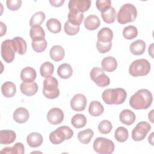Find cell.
Here are the masks:
<instances>
[{"label":"cell","mask_w":154,"mask_h":154,"mask_svg":"<svg viewBox=\"0 0 154 154\" xmlns=\"http://www.w3.org/2000/svg\"><path fill=\"white\" fill-rule=\"evenodd\" d=\"M20 90L22 93L23 94L28 96H31L37 93L38 90V85L35 82L31 83H26L23 82L20 84Z\"/></svg>","instance_id":"ac0fdd59"},{"label":"cell","mask_w":154,"mask_h":154,"mask_svg":"<svg viewBox=\"0 0 154 154\" xmlns=\"http://www.w3.org/2000/svg\"><path fill=\"white\" fill-rule=\"evenodd\" d=\"M43 85V94L46 98L54 99L59 96L58 82L55 78L51 76L46 78L44 80Z\"/></svg>","instance_id":"8992f818"},{"label":"cell","mask_w":154,"mask_h":154,"mask_svg":"<svg viewBox=\"0 0 154 154\" xmlns=\"http://www.w3.org/2000/svg\"><path fill=\"white\" fill-rule=\"evenodd\" d=\"M112 47V42H102L98 41L96 42V48L101 54H105L109 52Z\"/></svg>","instance_id":"7bdbcfd3"},{"label":"cell","mask_w":154,"mask_h":154,"mask_svg":"<svg viewBox=\"0 0 154 154\" xmlns=\"http://www.w3.org/2000/svg\"><path fill=\"white\" fill-rule=\"evenodd\" d=\"M137 16L136 7L132 4L126 3L123 4L119 10L117 15V22L120 24L134 22Z\"/></svg>","instance_id":"3957f363"},{"label":"cell","mask_w":154,"mask_h":154,"mask_svg":"<svg viewBox=\"0 0 154 154\" xmlns=\"http://www.w3.org/2000/svg\"><path fill=\"white\" fill-rule=\"evenodd\" d=\"M64 29L67 35H75L79 31V26L73 25L67 20L64 23Z\"/></svg>","instance_id":"b9f144b4"},{"label":"cell","mask_w":154,"mask_h":154,"mask_svg":"<svg viewBox=\"0 0 154 154\" xmlns=\"http://www.w3.org/2000/svg\"><path fill=\"white\" fill-rule=\"evenodd\" d=\"M20 76L23 82H33L37 77L36 71L31 67H26L21 70Z\"/></svg>","instance_id":"5bb4252c"},{"label":"cell","mask_w":154,"mask_h":154,"mask_svg":"<svg viewBox=\"0 0 154 154\" xmlns=\"http://www.w3.org/2000/svg\"><path fill=\"white\" fill-rule=\"evenodd\" d=\"M46 28L52 33H58L61 30V22L55 18H50L46 22Z\"/></svg>","instance_id":"d6a6232c"},{"label":"cell","mask_w":154,"mask_h":154,"mask_svg":"<svg viewBox=\"0 0 154 154\" xmlns=\"http://www.w3.org/2000/svg\"><path fill=\"white\" fill-rule=\"evenodd\" d=\"M84 17L82 13L69 11L68 13V21L72 25L79 26Z\"/></svg>","instance_id":"e575fe53"},{"label":"cell","mask_w":154,"mask_h":154,"mask_svg":"<svg viewBox=\"0 0 154 154\" xmlns=\"http://www.w3.org/2000/svg\"><path fill=\"white\" fill-rule=\"evenodd\" d=\"M64 119V112L59 108H51L47 114V120L52 125H58Z\"/></svg>","instance_id":"4fadbf2b"},{"label":"cell","mask_w":154,"mask_h":154,"mask_svg":"<svg viewBox=\"0 0 154 154\" xmlns=\"http://www.w3.org/2000/svg\"><path fill=\"white\" fill-rule=\"evenodd\" d=\"M100 21L98 16L91 14L88 16L84 20V26L85 28L90 31L96 29L100 26Z\"/></svg>","instance_id":"603a6c76"},{"label":"cell","mask_w":154,"mask_h":154,"mask_svg":"<svg viewBox=\"0 0 154 154\" xmlns=\"http://www.w3.org/2000/svg\"><path fill=\"white\" fill-rule=\"evenodd\" d=\"M31 46L34 51L37 52H43L47 47V41L45 38L39 41H32Z\"/></svg>","instance_id":"60d3db41"},{"label":"cell","mask_w":154,"mask_h":154,"mask_svg":"<svg viewBox=\"0 0 154 154\" xmlns=\"http://www.w3.org/2000/svg\"><path fill=\"white\" fill-rule=\"evenodd\" d=\"M29 35L32 41H39L45 38V32L40 25L33 26L29 30Z\"/></svg>","instance_id":"cb8c5ba5"},{"label":"cell","mask_w":154,"mask_h":154,"mask_svg":"<svg viewBox=\"0 0 154 154\" xmlns=\"http://www.w3.org/2000/svg\"><path fill=\"white\" fill-rule=\"evenodd\" d=\"M86 97L80 93L76 94L70 100V106L75 111H82L87 106Z\"/></svg>","instance_id":"7c38bea8"},{"label":"cell","mask_w":154,"mask_h":154,"mask_svg":"<svg viewBox=\"0 0 154 154\" xmlns=\"http://www.w3.org/2000/svg\"><path fill=\"white\" fill-rule=\"evenodd\" d=\"M0 25H1V37H2L6 33L7 26L2 22H0Z\"/></svg>","instance_id":"7dc6e473"},{"label":"cell","mask_w":154,"mask_h":154,"mask_svg":"<svg viewBox=\"0 0 154 154\" xmlns=\"http://www.w3.org/2000/svg\"><path fill=\"white\" fill-rule=\"evenodd\" d=\"M13 119L18 123H25L29 117V113L27 109L23 107L17 108L13 112Z\"/></svg>","instance_id":"9a60e30c"},{"label":"cell","mask_w":154,"mask_h":154,"mask_svg":"<svg viewBox=\"0 0 154 154\" xmlns=\"http://www.w3.org/2000/svg\"><path fill=\"white\" fill-rule=\"evenodd\" d=\"M136 119L135 114L134 112L129 109H123L122 111L119 115V120L120 121L128 126L131 125L133 124Z\"/></svg>","instance_id":"e0dca14e"},{"label":"cell","mask_w":154,"mask_h":154,"mask_svg":"<svg viewBox=\"0 0 154 154\" xmlns=\"http://www.w3.org/2000/svg\"><path fill=\"white\" fill-rule=\"evenodd\" d=\"M97 38L102 42H111L113 38L112 31L109 28L103 27L97 32Z\"/></svg>","instance_id":"484cf974"},{"label":"cell","mask_w":154,"mask_h":154,"mask_svg":"<svg viewBox=\"0 0 154 154\" xmlns=\"http://www.w3.org/2000/svg\"><path fill=\"white\" fill-rule=\"evenodd\" d=\"M16 52L19 55H24L27 50V45L26 41L20 37H15L13 38Z\"/></svg>","instance_id":"f1b7e54d"},{"label":"cell","mask_w":154,"mask_h":154,"mask_svg":"<svg viewBox=\"0 0 154 154\" xmlns=\"http://www.w3.org/2000/svg\"><path fill=\"white\" fill-rule=\"evenodd\" d=\"M1 92L5 97H12L16 92V85L11 81L5 82L1 86Z\"/></svg>","instance_id":"d4e9b609"},{"label":"cell","mask_w":154,"mask_h":154,"mask_svg":"<svg viewBox=\"0 0 154 154\" xmlns=\"http://www.w3.org/2000/svg\"><path fill=\"white\" fill-rule=\"evenodd\" d=\"M148 118L151 123H153V109H152L151 111L149 113Z\"/></svg>","instance_id":"c3c4849f"},{"label":"cell","mask_w":154,"mask_h":154,"mask_svg":"<svg viewBox=\"0 0 154 154\" xmlns=\"http://www.w3.org/2000/svg\"><path fill=\"white\" fill-rule=\"evenodd\" d=\"M51 58L54 61L58 62L61 61L65 55V51L64 48L60 45L53 46L49 51Z\"/></svg>","instance_id":"ffe728a7"},{"label":"cell","mask_w":154,"mask_h":154,"mask_svg":"<svg viewBox=\"0 0 154 154\" xmlns=\"http://www.w3.org/2000/svg\"><path fill=\"white\" fill-rule=\"evenodd\" d=\"M90 0H70L68 4L69 11L82 13L87 11L90 7Z\"/></svg>","instance_id":"8fae6325"},{"label":"cell","mask_w":154,"mask_h":154,"mask_svg":"<svg viewBox=\"0 0 154 154\" xmlns=\"http://www.w3.org/2000/svg\"><path fill=\"white\" fill-rule=\"evenodd\" d=\"M153 132H152L148 137V141L152 146H153Z\"/></svg>","instance_id":"681fc988"},{"label":"cell","mask_w":154,"mask_h":154,"mask_svg":"<svg viewBox=\"0 0 154 154\" xmlns=\"http://www.w3.org/2000/svg\"><path fill=\"white\" fill-rule=\"evenodd\" d=\"M94 150L100 154H110L114 150V144L112 141L104 137H97L93 142Z\"/></svg>","instance_id":"52a82bcc"},{"label":"cell","mask_w":154,"mask_h":154,"mask_svg":"<svg viewBox=\"0 0 154 154\" xmlns=\"http://www.w3.org/2000/svg\"><path fill=\"white\" fill-rule=\"evenodd\" d=\"M116 14V11L112 7H111L107 10L101 13L102 18L103 20L106 23H113L115 21Z\"/></svg>","instance_id":"d590c367"},{"label":"cell","mask_w":154,"mask_h":154,"mask_svg":"<svg viewBox=\"0 0 154 154\" xmlns=\"http://www.w3.org/2000/svg\"><path fill=\"white\" fill-rule=\"evenodd\" d=\"M112 129V125L111 122L108 120L101 121L98 125V130L102 134H109Z\"/></svg>","instance_id":"ab89813d"},{"label":"cell","mask_w":154,"mask_h":154,"mask_svg":"<svg viewBox=\"0 0 154 154\" xmlns=\"http://www.w3.org/2000/svg\"><path fill=\"white\" fill-rule=\"evenodd\" d=\"M127 97V93L122 88H108L105 90L102 94L103 102L108 105H120L123 103Z\"/></svg>","instance_id":"7a4b0ae2"},{"label":"cell","mask_w":154,"mask_h":154,"mask_svg":"<svg viewBox=\"0 0 154 154\" xmlns=\"http://www.w3.org/2000/svg\"><path fill=\"white\" fill-rule=\"evenodd\" d=\"M151 130V125L146 121L138 123L132 131V138L136 141L143 140Z\"/></svg>","instance_id":"30bf717a"},{"label":"cell","mask_w":154,"mask_h":154,"mask_svg":"<svg viewBox=\"0 0 154 154\" xmlns=\"http://www.w3.org/2000/svg\"><path fill=\"white\" fill-rule=\"evenodd\" d=\"M96 6L97 10L102 13L111 7V1L110 0H97L96 2Z\"/></svg>","instance_id":"ee69618b"},{"label":"cell","mask_w":154,"mask_h":154,"mask_svg":"<svg viewBox=\"0 0 154 154\" xmlns=\"http://www.w3.org/2000/svg\"><path fill=\"white\" fill-rule=\"evenodd\" d=\"M129 137L128 131L126 128L123 126L118 127L114 132V138L116 140L120 143L126 141Z\"/></svg>","instance_id":"8d00e7d4"},{"label":"cell","mask_w":154,"mask_h":154,"mask_svg":"<svg viewBox=\"0 0 154 154\" xmlns=\"http://www.w3.org/2000/svg\"><path fill=\"white\" fill-rule=\"evenodd\" d=\"M54 72V66L49 61L43 63L40 67V73L42 76L46 78L51 76Z\"/></svg>","instance_id":"836d02e7"},{"label":"cell","mask_w":154,"mask_h":154,"mask_svg":"<svg viewBox=\"0 0 154 154\" xmlns=\"http://www.w3.org/2000/svg\"><path fill=\"white\" fill-rule=\"evenodd\" d=\"M73 135L72 129L67 126H62L57 128L51 132L49 139L51 143L54 144H59L64 140L70 139Z\"/></svg>","instance_id":"5b68a950"},{"label":"cell","mask_w":154,"mask_h":154,"mask_svg":"<svg viewBox=\"0 0 154 154\" xmlns=\"http://www.w3.org/2000/svg\"><path fill=\"white\" fill-rule=\"evenodd\" d=\"M0 152L1 153L23 154L25 152V148L22 143L18 142L15 143L13 147H6L3 148Z\"/></svg>","instance_id":"f546056e"},{"label":"cell","mask_w":154,"mask_h":154,"mask_svg":"<svg viewBox=\"0 0 154 154\" xmlns=\"http://www.w3.org/2000/svg\"><path fill=\"white\" fill-rule=\"evenodd\" d=\"M153 44L152 43L150 47H149V54H150V55L153 58Z\"/></svg>","instance_id":"f907efd6"},{"label":"cell","mask_w":154,"mask_h":154,"mask_svg":"<svg viewBox=\"0 0 154 154\" xmlns=\"http://www.w3.org/2000/svg\"><path fill=\"white\" fill-rule=\"evenodd\" d=\"M64 0H50L49 3L51 4V5L59 7H61L64 2Z\"/></svg>","instance_id":"bcb514c9"},{"label":"cell","mask_w":154,"mask_h":154,"mask_svg":"<svg viewBox=\"0 0 154 154\" xmlns=\"http://www.w3.org/2000/svg\"><path fill=\"white\" fill-rule=\"evenodd\" d=\"M94 135V132L90 128L81 131L78 134V139L82 144H88Z\"/></svg>","instance_id":"4dcf8cb0"},{"label":"cell","mask_w":154,"mask_h":154,"mask_svg":"<svg viewBox=\"0 0 154 154\" xmlns=\"http://www.w3.org/2000/svg\"><path fill=\"white\" fill-rule=\"evenodd\" d=\"M104 111V107L102 104L97 101H91L89 105L88 112L93 117H97L100 116Z\"/></svg>","instance_id":"4316f807"},{"label":"cell","mask_w":154,"mask_h":154,"mask_svg":"<svg viewBox=\"0 0 154 154\" xmlns=\"http://www.w3.org/2000/svg\"><path fill=\"white\" fill-rule=\"evenodd\" d=\"M26 142L31 147H38L40 146L43 143V137L38 132H31L28 135Z\"/></svg>","instance_id":"44dd1931"},{"label":"cell","mask_w":154,"mask_h":154,"mask_svg":"<svg viewBox=\"0 0 154 154\" xmlns=\"http://www.w3.org/2000/svg\"><path fill=\"white\" fill-rule=\"evenodd\" d=\"M46 18L45 14L43 11H37L31 17L29 25L31 26L41 25Z\"/></svg>","instance_id":"74e56055"},{"label":"cell","mask_w":154,"mask_h":154,"mask_svg":"<svg viewBox=\"0 0 154 154\" xmlns=\"http://www.w3.org/2000/svg\"><path fill=\"white\" fill-rule=\"evenodd\" d=\"M153 101L152 93L147 89H140L130 98L129 105L135 109H146Z\"/></svg>","instance_id":"6da1fadb"},{"label":"cell","mask_w":154,"mask_h":154,"mask_svg":"<svg viewBox=\"0 0 154 154\" xmlns=\"http://www.w3.org/2000/svg\"><path fill=\"white\" fill-rule=\"evenodd\" d=\"M117 61L113 57H105L101 61V66L103 70L112 72L114 71L117 67Z\"/></svg>","instance_id":"2e32d148"},{"label":"cell","mask_w":154,"mask_h":154,"mask_svg":"<svg viewBox=\"0 0 154 154\" xmlns=\"http://www.w3.org/2000/svg\"><path fill=\"white\" fill-rule=\"evenodd\" d=\"M21 0H7L6 1V4L7 8L11 11L17 10L22 5Z\"/></svg>","instance_id":"f6af8a7d"},{"label":"cell","mask_w":154,"mask_h":154,"mask_svg":"<svg viewBox=\"0 0 154 154\" xmlns=\"http://www.w3.org/2000/svg\"><path fill=\"white\" fill-rule=\"evenodd\" d=\"M91 79L99 87H105L110 84L109 78L100 67H93L90 73Z\"/></svg>","instance_id":"ba28073f"},{"label":"cell","mask_w":154,"mask_h":154,"mask_svg":"<svg viewBox=\"0 0 154 154\" xmlns=\"http://www.w3.org/2000/svg\"><path fill=\"white\" fill-rule=\"evenodd\" d=\"M73 73V69L72 66L67 63H63L60 64L57 69V75L63 79H69Z\"/></svg>","instance_id":"83f0119b"},{"label":"cell","mask_w":154,"mask_h":154,"mask_svg":"<svg viewBox=\"0 0 154 154\" xmlns=\"http://www.w3.org/2000/svg\"><path fill=\"white\" fill-rule=\"evenodd\" d=\"M71 123L75 128L80 129L85 126L87 123V119L82 114H76L72 117Z\"/></svg>","instance_id":"1f68e13d"},{"label":"cell","mask_w":154,"mask_h":154,"mask_svg":"<svg viewBox=\"0 0 154 154\" xmlns=\"http://www.w3.org/2000/svg\"><path fill=\"white\" fill-rule=\"evenodd\" d=\"M16 138V133L12 130H1L0 131V143L1 144H10L13 143Z\"/></svg>","instance_id":"d6986e66"},{"label":"cell","mask_w":154,"mask_h":154,"mask_svg":"<svg viewBox=\"0 0 154 154\" xmlns=\"http://www.w3.org/2000/svg\"><path fill=\"white\" fill-rule=\"evenodd\" d=\"M138 35V29L134 25H129L124 28L123 30V35L127 40H132L135 38Z\"/></svg>","instance_id":"f35d334b"},{"label":"cell","mask_w":154,"mask_h":154,"mask_svg":"<svg viewBox=\"0 0 154 154\" xmlns=\"http://www.w3.org/2000/svg\"><path fill=\"white\" fill-rule=\"evenodd\" d=\"M15 52L13 39H7L2 42L1 46V54L2 58L6 63H10L14 60Z\"/></svg>","instance_id":"9c48e42d"},{"label":"cell","mask_w":154,"mask_h":154,"mask_svg":"<svg viewBox=\"0 0 154 154\" xmlns=\"http://www.w3.org/2000/svg\"><path fill=\"white\" fill-rule=\"evenodd\" d=\"M150 64L144 58L137 59L132 61L129 67V74L134 77L147 75L150 70Z\"/></svg>","instance_id":"277c9868"},{"label":"cell","mask_w":154,"mask_h":154,"mask_svg":"<svg viewBox=\"0 0 154 154\" xmlns=\"http://www.w3.org/2000/svg\"><path fill=\"white\" fill-rule=\"evenodd\" d=\"M129 49L131 52L134 55H142L145 52L146 43L143 40H137L131 44Z\"/></svg>","instance_id":"7402d4cb"}]
</instances>
